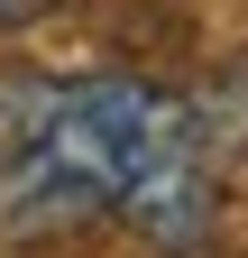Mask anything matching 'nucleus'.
Returning <instances> with one entry per match:
<instances>
[{"mask_svg": "<svg viewBox=\"0 0 248 258\" xmlns=\"http://www.w3.org/2000/svg\"><path fill=\"white\" fill-rule=\"evenodd\" d=\"M101 212H110V194L74 157H55L46 139L10 148V166H0V240H55V231H83Z\"/></svg>", "mask_w": 248, "mask_h": 258, "instance_id": "obj_1", "label": "nucleus"}, {"mask_svg": "<svg viewBox=\"0 0 248 258\" xmlns=\"http://www.w3.org/2000/svg\"><path fill=\"white\" fill-rule=\"evenodd\" d=\"M46 10H55V0H0V28H37Z\"/></svg>", "mask_w": 248, "mask_h": 258, "instance_id": "obj_2", "label": "nucleus"}]
</instances>
